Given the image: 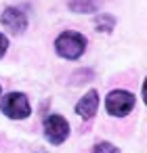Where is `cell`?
<instances>
[{"label":"cell","mask_w":147,"mask_h":153,"mask_svg":"<svg viewBox=\"0 0 147 153\" xmlns=\"http://www.w3.org/2000/svg\"><path fill=\"white\" fill-rule=\"evenodd\" d=\"M55 48H57L59 57H63V59H78V57H82V53L86 48V38L78 32H63L57 38Z\"/></svg>","instance_id":"obj_1"},{"label":"cell","mask_w":147,"mask_h":153,"mask_svg":"<svg viewBox=\"0 0 147 153\" xmlns=\"http://www.w3.org/2000/svg\"><path fill=\"white\" fill-rule=\"evenodd\" d=\"M2 107V113L11 120H23L30 115V103H28V97L21 94V92H11L2 99L0 103Z\"/></svg>","instance_id":"obj_2"},{"label":"cell","mask_w":147,"mask_h":153,"mask_svg":"<svg viewBox=\"0 0 147 153\" xmlns=\"http://www.w3.org/2000/svg\"><path fill=\"white\" fill-rule=\"evenodd\" d=\"M132 107H134V97L130 92H126V90H113L105 99V109L111 115H120L122 117V115L130 113Z\"/></svg>","instance_id":"obj_3"},{"label":"cell","mask_w":147,"mask_h":153,"mask_svg":"<svg viewBox=\"0 0 147 153\" xmlns=\"http://www.w3.org/2000/svg\"><path fill=\"white\" fill-rule=\"evenodd\" d=\"M44 134L53 145H61L67 136H69V124L61 117V115H49L44 120Z\"/></svg>","instance_id":"obj_4"},{"label":"cell","mask_w":147,"mask_h":153,"mask_svg":"<svg viewBox=\"0 0 147 153\" xmlns=\"http://www.w3.org/2000/svg\"><path fill=\"white\" fill-rule=\"evenodd\" d=\"M0 23H2L11 34H21L28 27V17L19 9H7L2 15H0Z\"/></svg>","instance_id":"obj_5"},{"label":"cell","mask_w":147,"mask_h":153,"mask_svg":"<svg viewBox=\"0 0 147 153\" xmlns=\"http://www.w3.org/2000/svg\"><path fill=\"white\" fill-rule=\"evenodd\" d=\"M97 107H99V94L97 90H88L76 105V113L82 115L84 120H90L95 113H97Z\"/></svg>","instance_id":"obj_6"},{"label":"cell","mask_w":147,"mask_h":153,"mask_svg":"<svg viewBox=\"0 0 147 153\" xmlns=\"http://www.w3.org/2000/svg\"><path fill=\"white\" fill-rule=\"evenodd\" d=\"M69 9L74 13H95L99 9V0H72Z\"/></svg>","instance_id":"obj_7"},{"label":"cell","mask_w":147,"mask_h":153,"mask_svg":"<svg viewBox=\"0 0 147 153\" xmlns=\"http://www.w3.org/2000/svg\"><path fill=\"white\" fill-rule=\"evenodd\" d=\"M95 23H97V30H99V32H111L116 19H113L111 15H101V17H97Z\"/></svg>","instance_id":"obj_8"},{"label":"cell","mask_w":147,"mask_h":153,"mask_svg":"<svg viewBox=\"0 0 147 153\" xmlns=\"http://www.w3.org/2000/svg\"><path fill=\"white\" fill-rule=\"evenodd\" d=\"M93 153H120V149L113 147L111 143H99V145H95Z\"/></svg>","instance_id":"obj_9"},{"label":"cell","mask_w":147,"mask_h":153,"mask_svg":"<svg viewBox=\"0 0 147 153\" xmlns=\"http://www.w3.org/2000/svg\"><path fill=\"white\" fill-rule=\"evenodd\" d=\"M7 46H9V40H7L2 34H0V57H2V55L7 53Z\"/></svg>","instance_id":"obj_10"}]
</instances>
